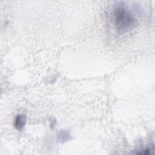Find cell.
I'll list each match as a JSON object with an SVG mask.
<instances>
[{"label": "cell", "mask_w": 155, "mask_h": 155, "mask_svg": "<svg viewBox=\"0 0 155 155\" xmlns=\"http://www.w3.org/2000/svg\"><path fill=\"white\" fill-rule=\"evenodd\" d=\"M26 116L24 114H18L15 119L14 125L18 130H21L25 126L26 123Z\"/></svg>", "instance_id": "obj_2"}, {"label": "cell", "mask_w": 155, "mask_h": 155, "mask_svg": "<svg viewBox=\"0 0 155 155\" xmlns=\"http://www.w3.org/2000/svg\"><path fill=\"white\" fill-rule=\"evenodd\" d=\"M69 136H70V134H69L68 132L62 130L59 133V134L58 135V139L59 140L66 141V140H68Z\"/></svg>", "instance_id": "obj_3"}, {"label": "cell", "mask_w": 155, "mask_h": 155, "mask_svg": "<svg viewBox=\"0 0 155 155\" xmlns=\"http://www.w3.org/2000/svg\"><path fill=\"white\" fill-rule=\"evenodd\" d=\"M113 18L116 28L121 33L132 29L136 24V19L130 10L122 4H117L113 10Z\"/></svg>", "instance_id": "obj_1"}]
</instances>
